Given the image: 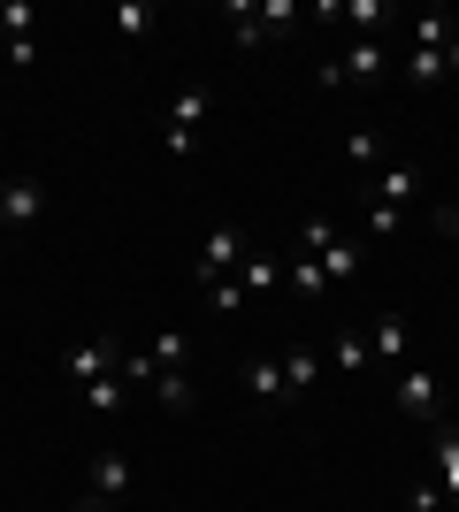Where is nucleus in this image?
<instances>
[{
  "mask_svg": "<svg viewBox=\"0 0 459 512\" xmlns=\"http://www.w3.org/2000/svg\"><path fill=\"white\" fill-rule=\"evenodd\" d=\"M69 383H77V390H92V383H108V375H115V367H123V344H115V329H92V337H77V344H69Z\"/></svg>",
  "mask_w": 459,
  "mask_h": 512,
  "instance_id": "obj_1",
  "label": "nucleus"
},
{
  "mask_svg": "<svg viewBox=\"0 0 459 512\" xmlns=\"http://www.w3.org/2000/svg\"><path fill=\"white\" fill-rule=\"evenodd\" d=\"M199 123H207V85H184V92L169 100V123H161L169 161H192V153H199Z\"/></svg>",
  "mask_w": 459,
  "mask_h": 512,
  "instance_id": "obj_2",
  "label": "nucleus"
},
{
  "mask_svg": "<svg viewBox=\"0 0 459 512\" xmlns=\"http://www.w3.org/2000/svg\"><path fill=\"white\" fill-rule=\"evenodd\" d=\"M245 253H253V245H245V230H230V222H215V230L199 237V253H192V276L207 283V291H215V283L230 276V268H238Z\"/></svg>",
  "mask_w": 459,
  "mask_h": 512,
  "instance_id": "obj_3",
  "label": "nucleus"
},
{
  "mask_svg": "<svg viewBox=\"0 0 459 512\" xmlns=\"http://www.w3.org/2000/svg\"><path fill=\"white\" fill-rule=\"evenodd\" d=\"M39 214H46V184H39V176H8V184H0V237L31 230Z\"/></svg>",
  "mask_w": 459,
  "mask_h": 512,
  "instance_id": "obj_4",
  "label": "nucleus"
},
{
  "mask_svg": "<svg viewBox=\"0 0 459 512\" xmlns=\"http://www.w3.org/2000/svg\"><path fill=\"white\" fill-rule=\"evenodd\" d=\"M391 69V54H383V39H360L352 54H337V62H322V85H375Z\"/></svg>",
  "mask_w": 459,
  "mask_h": 512,
  "instance_id": "obj_5",
  "label": "nucleus"
},
{
  "mask_svg": "<svg viewBox=\"0 0 459 512\" xmlns=\"http://www.w3.org/2000/svg\"><path fill=\"white\" fill-rule=\"evenodd\" d=\"M391 406L406 413V421H437V375H429V367H406L391 383Z\"/></svg>",
  "mask_w": 459,
  "mask_h": 512,
  "instance_id": "obj_6",
  "label": "nucleus"
},
{
  "mask_svg": "<svg viewBox=\"0 0 459 512\" xmlns=\"http://www.w3.org/2000/svg\"><path fill=\"white\" fill-rule=\"evenodd\" d=\"M406 199H421V169H414V161L375 169V207H406Z\"/></svg>",
  "mask_w": 459,
  "mask_h": 512,
  "instance_id": "obj_7",
  "label": "nucleus"
},
{
  "mask_svg": "<svg viewBox=\"0 0 459 512\" xmlns=\"http://www.w3.org/2000/svg\"><path fill=\"white\" fill-rule=\"evenodd\" d=\"M92 497H108V505L131 497V459H123V451H100V459H92Z\"/></svg>",
  "mask_w": 459,
  "mask_h": 512,
  "instance_id": "obj_8",
  "label": "nucleus"
},
{
  "mask_svg": "<svg viewBox=\"0 0 459 512\" xmlns=\"http://www.w3.org/2000/svg\"><path fill=\"white\" fill-rule=\"evenodd\" d=\"M153 398H161V413H192V406H199L192 367H161V375H153Z\"/></svg>",
  "mask_w": 459,
  "mask_h": 512,
  "instance_id": "obj_9",
  "label": "nucleus"
},
{
  "mask_svg": "<svg viewBox=\"0 0 459 512\" xmlns=\"http://www.w3.org/2000/svg\"><path fill=\"white\" fill-rule=\"evenodd\" d=\"M238 383L253 390L261 406H284V398H291V390H284V360H268V352H261V360H245V375H238Z\"/></svg>",
  "mask_w": 459,
  "mask_h": 512,
  "instance_id": "obj_10",
  "label": "nucleus"
},
{
  "mask_svg": "<svg viewBox=\"0 0 459 512\" xmlns=\"http://www.w3.org/2000/svg\"><path fill=\"white\" fill-rule=\"evenodd\" d=\"M429 467H437V490L459 505V428H437V451H429Z\"/></svg>",
  "mask_w": 459,
  "mask_h": 512,
  "instance_id": "obj_11",
  "label": "nucleus"
},
{
  "mask_svg": "<svg viewBox=\"0 0 459 512\" xmlns=\"http://www.w3.org/2000/svg\"><path fill=\"white\" fill-rule=\"evenodd\" d=\"M238 283H245V299H268V291L284 283V260H268V253H245V260H238Z\"/></svg>",
  "mask_w": 459,
  "mask_h": 512,
  "instance_id": "obj_12",
  "label": "nucleus"
},
{
  "mask_svg": "<svg viewBox=\"0 0 459 512\" xmlns=\"http://www.w3.org/2000/svg\"><path fill=\"white\" fill-rule=\"evenodd\" d=\"M452 39H459V23L444 16V8H421V16H414V46H421V54H444Z\"/></svg>",
  "mask_w": 459,
  "mask_h": 512,
  "instance_id": "obj_13",
  "label": "nucleus"
},
{
  "mask_svg": "<svg viewBox=\"0 0 459 512\" xmlns=\"http://www.w3.org/2000/svg\"><path fill=\"white\" fill-rule=\"evenodd\" d=\"M360 260H368V245H360V237H337V245L322 253V276L329 283H352V276H360Z\"/></svg>",
  "mask_w": 459,
  "mask_h": 512,
  "instance_id": "obj_14",
  "label": "nucleus"
},
{
  "mask_svg": "<svg viewBox=\"0 0 459 512\" xmlns=\"http://www.w3.org/2000/svg\"><path fill=\"white\" fill-rule=\"evenodd\" d=\"M314 375H322V352L291 344V352H284V390H291V398H306V390H314Z\"/></svg>",
  "mask_w": 459,
  "mask_h": 512,
  "instance_id": "obj_15",
  "label": "nucleus"
},
{
  "mask_svg": "<svg viewBox=\"0 0 459 512\" xmlns=\"http://www.w3.org/2000/svg\"><path fill=\"white\" fill-rule=\"evenodd\" d=\"M368 352H375V360H398V352H406V314H375Z\"/></svg>",
  "mask_w": 459,
  "mask_h": 512,
  "instance_id": "obj_16",
  "label": "nucleus"
},
{
  "mask_svg": "<svg viewBox=\"0 0 459 512\" xmlns=\"http://www.w3.org/2000/svg\"><path fill=\"white\" fill-rule=\"evenodd\" d=\"M115 39H146V31H153V0H115Z\"/></svg>",
  "mask_w": 459,
  "mask_h": 512,
  "instance_id": "obj_17",
  "label": "nucleus"
},
{
  "mask_svg": "<svg viewBox=\"0 0 459 512\" xmlns=\"http://www.w3.org/2000/svg\"><path fill=\"white\" fill-rule=\"evenodd\" d=\"M284 276H291V291H299V299H314V306H322L329 299V276H322V260H291V268H284Z\"/></svg>",
  "mask_w": 459,
  "mask_h": 512,
  "instance_id": "obj_18",
  "label": "nucleus"
},
{
  "mask_svg": "<svg viewBox=\"0 0 459 512\" xmlns=\"http://www.w3.org/2000/svg\"><path fill=\"white\" fill-rule=\"evenodd\" d=\"M31 23H39L31 0H0V46H8V39H31Z\"/></svg>",
  "mask_w": 459,
  "mask_h": 512,
  "instance_id": "obj_19",
  "label": "nucleus"
},
{
  "mask_svg": "<svg viewBox=\"0 0 459 512\" xmlns=\"http://www.w3.org/2000/svg\"><path fill=\"white\" fill-rule=\"evenodd\" d=\"M299 245H306V260H322L329 245H337V222H329V214H306V222H299Z\"/></svg>",
  "mask_w": 459,
  "mask_h": 512,
  "instance_id": "obj_20",
  "label": "nucleus"
},
{
  "mask_svg": "<svg viewBox=\"0 0 459 512\" xmlns=\"http://www.w3.org/2000/svg\"><path fill=\"white\" fill-rule=\"evenodd\" d=\"M146 352H153V367H184V360H192V337H184V329H161Z\"/></svg>",
  "mask_w": 459,
  "mask_h": 512,
  "instance_id": "obj_21",
  "label": "nucleus"
},
{
  "mask_svg": "<svg viewBox=\"0 0 459 512\" xmlns=\"http://www.w3.org/2000/svg\"><path fill=\"white\" fill-rule=\"evenodd\" d=\"M345 161H352V169H383V138H375V130H352V138H345Z\"/></svg>",
  "mask_w": 459,
  "mask_h": 512,
  "instance_id": "obj_22",
  "label": "nucleus"
},
{
  "mask_svg": "<svg viewBox=\"0 0 459 512\" xmlns=\"http://www.w3.org/2000/svg\"><path fill=\"white\" fill-rule=\"evenodd\" d=\"M329 360L345 367V375H360V367H368V360H375V352H368V337H352V329H345V337L329 344Z\"/></svg>",
  "mask_w": 459,
  "mask_h": 512,
  "instance_id": "obj_23",
  "label": "nucleus"
},
{
  "mask_svg": "<svg viewBox=\"0 0 459 512\" xmlns=\"http://www.w3.org/2000/svg\"><path fill=\"white\" fill-rule=\"evenodd\" d=\"M452 497L437 490V474H414V490H406V512H444Z\"/></svg>",
  "mask_w": 459,
  "mask_h": 512,
  "instance_id": "obj_24",
  "label": "nucleus"
},
{
  "mask_svg": "<svg viewBox=\"0 0 459 512\" xmlns=\"http://www.w3.org/2000/svg\"><path fill=\"white\" fill-rule=\"evenodd\" d=\"M207 306H215V314H245L253 299H245V283H238V276H222L215 291H207Z\"/></svg>",
  "mask_w": 459,
  "mask_h": 512,
  "instance_id": "obj_25",
  "label": "nucleus"
},
{
  "mask_svg": "<svg viewBox=\"0 0 459 512\" xmlns=\"http://www.w3.org/2000/svg\"><path fill=\"white\" fill-rule=\"evenodd\" d=\"M406 77H414V85H444V54H406Z\"/></svg>",
  "mask_w": 459,
  "mask_h": 512,
  "instance_id": "obj_26",
  "label": "nucleus"
},
{
  "mask_svg": "<svg viewBox=\"0 0 459 512\" xmlns=\"http://www.w3.org/2000/svg\"><path fill=\"white\" fill-rule=\"evenodd\" d=\"M329 16H352L360 31H375V23H391V8L383 0H352V8H329Z\"/></svg>",
  "mask_w": 459,
  "mask_h": 512,
  "instance_id": "obj_27",
  "label": "nucleus"
},
{
  "mask_svg": "<svg viewBox=\"0 0 459 512\" xmlns=\"http://www.w3.org/2000/svg\"><path fill=\"white\" fill-rule=\"evenodd\" d=\"M85 406H92V413H115V406H123V375H108V383H92V390H85Z\"/></svg>",
  "mask_w": 459,
  "mask_h": 512,
  "instance_id": "obj_28",
  "label": "nucleus"
},
{
  "mask_svg": "<svg viewBox=\"0 0 459 512\" xmlns=\"http://www.w3.org/2000/svg\"><path fill=\"white\" fill-rule=\"evenodd\" d=\"M261 23H268V39H276V31H291V23H299V8H291V0H268Z\"/></svg>",
  "mask_w": 459,
  "mask_h": 512,
  "instance_id": "obj_29",
  "label": "nucleus"
},
{
  "mask_svg": "<svg viewBox=\"0 0 459 512\" xmlns=\"http://www.w3.org/2000/svg\"><path fill=\"white\" fill-rule=\"evenodd\" d=\"M8 69H39V39H8Z\"/></svg>",
  "mask_w": 459,
  "mask_h": 512,
  "instance_id": "obj_30",
  "label": "nucleus"
},
{
  "mask_svg": "<svg viewBox=\"0 0 459 512\" xmlns=\"http://www.w3.org/2000/svg\"><path fill=\"white\" fill-rule=\"evenodd\" d=\"M398 230V207H368V237H391Z\"/></svg>",
  "mask_w": 459,
  "mask_h": 512,
  "instance_id": "obj_31",
  "label": "nucleus"
},
{
  "mask_svg": "<svg viewBox=\"0 0 459 512\" xmlns=\"http://www.w3.org/2000/svg\"><path fill=\"white\" fill-rule=\"evenodd\" d=\"M437 230H444V237L459 245V207H437Z\"/></svg>",
  "mask_w": 459,
  "mask_h": 512,
  "instance_id": "obj_32",
  "label": "nucleus"
},
{
  "mask_svg": "<svg viewBox=\"0 0 459 512\" xmlns=\"http://www.w3.org/2000/svg\"><path fill=\"white\" fill-rule=\"evenodd\" d=\"M69 512H115V505H108V497H92V490H85V497H77Z\"/></svg>",
  "mask_w": 459,
  "mask_h": 512,
  "instance_id": "obj_33",
  "label": "nucleus"
},
{
  "mask_svg": "<svg viewBox=\"0 0 459 512\" xmlns=\"http://www.w3.org/2000/svg\"><path fill=\"white\" fill-rule=\"evenodd\" d=\"M452 69H459V39H452V46H444V77H452Z\"/></svg>",
  "mask_w": 459,
  "mask_h": 512,
  "instance_id": "obj_34",
  "label": "nucleus"
},
{
  "mask_svg": "<svg viewBox=\"0 0 459 512\" xmlns=\"http://www.w3.org/2000/svg\"><path fill=\"white\" fill-rule=\"evenodd\" d=\"M0 245H8V237H0Z\"/></svg>",
  "mask_w": 459,
  "mask_h": 512,
  "instance_id": "obj_35",
  "label": "nucleus"
}]
</instances>
